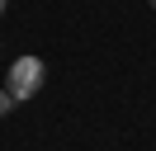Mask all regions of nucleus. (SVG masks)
Wrapping results in <instances>:
<instances>
[{
	"label": "nucleus",
	"mask_w": 156,
	"mask_h": 151,
	"mask_svg": "<svg viewBox=\"0 0 156 151\" xmlns=\"http://www.w3.org/2000/svg\"><path fill=\"white\" fill-rule=\"evenodd\" d=\"M151 5H156V0H151Z\"/></svg>",
	"instance_id": "4"
},
{
	"label": "nucleus",
	"mask_w": 156,
	"mask_h": 151,
	"mask_svg": "<svg viewBox=\"0 0 156 151\" xmlns=\"http://www.w3.org/2000/svg\"><path fill=\"white\" fill-rule=\"evenodd\" d=\"M5 9H10V0H0V14H5Z\"/></svg>",
	"instance_id": "3"
},
{
	"label": "nucleus",
	"mask_w": 156,
	"mask_h": 151,
	"mask_svg": "<svg viewBox=\"0 0 156 151\" xmlns=\"http://www.w3.org/2000/svg\"><path fill=\"white\" fill-rule=\"evenodd\" d=\"M43 80H48V66H43V57H19V61L10 66V80H5V90H10L14 99H33V94L43 90Z\"/></svg>",
	"instance_id": "1"
},
{
	"label": "nucleus",
	"mask_w": 156,
	"mask_h": 151,
	"mask_svg": "<svg viewBox=\"0 0 156 151\" xmlns=\"http://www.w3.org/2000/svg\"><path fill=\"white\" fill-rule=\"evenodd\" d=\"M14 104H19V99H14V94L0 85V118H10V109H14Z\"/></svg>",
	"instance_id": "2"
}]
</instances>
